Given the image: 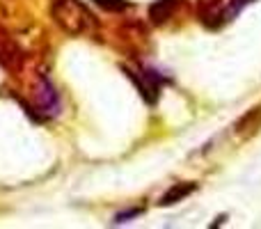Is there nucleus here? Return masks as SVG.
<instances>
[{"label": "nucleus", "instance_id": "1", "mask_svg": "<svg viewBox=\"0 0 261 229\" xmlns=\"http://www.w3.org/2000/svg\"><path fill=\"white\" fill-rule=\"evenodd\" d=\"M50 16L64 32H69L73 37L85 35L94 23L90 9L81 0H53L50 3Z\"/></svg>", "mask_w": 261, "mask_h": 229}, {"label": "nucleus", "instance_id": "2", "mask_svg": "<svg viewBox=\"0 0 261 229\" xmlns=\"http://www.w3.org/2000/svg\"><path fill=\"white\" fill-rule=\"evenodd\" d=\"M35 101H37V110L41 113L44 119L58 117L62 110V101H60V92L53 87V83L46 76H39L35 87Z\"/></svg>", "mask_w": 261, "mask_h": 229}, {"label": "nucleus", "instance_id": "3", "mask_svg": "<svg viewBox=\"0 0 261 229\" xmlns=\"http://www.w3.org/2000/svg\"><path fill=\"white\" fill-rule=\"evenodd\" d=\"M124 71H126V76L130 78V81L135 83V87L140 90V94H142V99L147 101L149 106H153L158 101V92H161L163 87V78L158 76L153 69H144V71H133V69L128 67H122Z\"/></svg>", "mask_w": 261, "mask_h": 229}, {"label": "nucleus", "instance_id": "4", "mask_svg": "<svg viewBox=\"0 0 261 229\" xmlns=\"http://www.w3.org/2000/svg\"><path fill=\"white\" fill-rule=\"evenodd\" d=\"M0 64L7 71H18L23 64V50L18 48V44L9 35H5L0 30Z\"/></svg>", "mask_w": 261, "mask_h": 229}, {"label": "nucleus", "instance_id": "5", "mask_svg": "<svg viewBox=\"0 0 261 229\" xmlns=\"http://www.w3.org/2000/svg\"><path fill=\"white\" fill-rule=\"evenodd\" d=\"M197 12H199L202 23L208 28H220L227 21L225 9H222V0H199Z\"/></svg>", "mask_w": 261, "mask_h": 229}, {"label": "nucleus", "instance_id": "6", "mask_svg": "<svg viewBox=\"0 0 261 229\" xmlns=\"http://www.w3.org/2000/svg\"><path fill=\"white\" fill-rule=\"evenodd\" d=\"M179 3L181 0H156V3L149 7V21H151L153 26H163V23L174 14Z\"/></svg>", "mask_w": 261, "mask_h": 229}, {"label": "nucleus", "instance_id": "7", "mask_svg": "<svg viewBox=\"0 0 261 229\" xmlns=\"http://www.w3.org/2000/svg\"><path fill=\"white\" fill-rule=\"evenodd\" d=\"M195 190H197V184H190V181H186V184H174L165 195H163L158 204H161V207H172V204L186 199L190 193H195Z\"/></svg>", "mask_w": 261, "mask_h": 229}, {"label": "nucleus", "instance_id": "8", "mask_svg": "<svg viewBox=\"0 0 261 229\" xmlns=\"http://www.w3.org/2000/svg\"><path fill=\"white\" fill-rule=\"evenodd\" d=\"M94 5H99L106 12H124V9H128V0H94Z\"/></svg>", "mask_w": 261, "mask_h": 229}, {"label": "nucleus", "instance_id": "9", "mask_svg": "<svg viewBox=\"0 0 261 229\" xmlns=\"http://www.w3.org/2000/svg\"><path fill=\"white\" fill-rule=\"evenodd\" d=\"M140 213H142V209H130V211H124V213H117V216H115V225H117V222H128L130 218H138Z\"/></svg>", "mask_w": 261, "mask_h": 229}]
</instances>
